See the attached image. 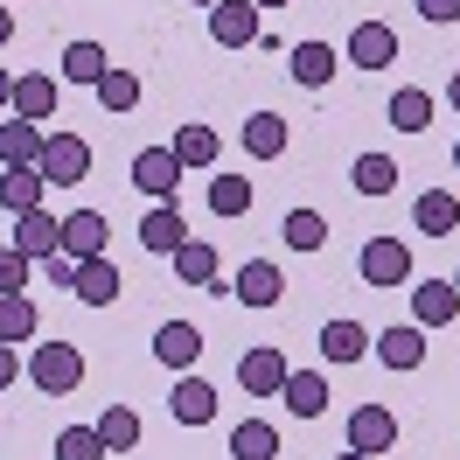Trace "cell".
I'll return each mask as SVG.
<instances>
[{
  "instance_id": "obj_1",
  "label": "cell",
  "mask_w": 460,
  "mask_h": 460,
  "mask_svg": "<svg viewBox=\"0 0 460 460\" xmlns=\"http://www.w3.org/2000/svg\"><path fill=\"white\" fill-rule=\"evenodd\" d=\"M29 384L42 391V398H70V391L84 384V349L77 342H42L29 356Z\"/></svg>"
},
{
  "instance_id": "obj_2",
  "label": "cell",
  "mask_w": 460,
  "mask_h": 460,
  "mask_svg": "<svg viewBox=\"0 0 460 460\" xmlns=\"http://www.w3.org/2000/svg\"><path fill=\"white\" fill-rule=\"evenodd\" d=\"M363 287H376V293H398V287H411L419 272H411V244L404 237H370L363 244Z\"/></svg>"
},
{
  "instance_id": "obj_3",
  "label": "cell",
  "mask_w": 460,
  "mask_h": 460,
  "mask_svg": "<svg viewBox=\"0 0 460 460\" xmlns=\"http://www.w3.org/2000/svg\"><path fill=\"white\" fill-rule=\"evenodd\" d=\"M35 168H42V181H49V189H77V181L91 174V140H84V133H49Z\"/></svg>"
},
{
  "instance_id": "obj_4",
  "label": "cell",
  "mask_w": 460,
  "mask_h": 460,
  "mask_svg": "<svg viewBox=\"0 0 460 460\" xmlns=\"http://www.w3.org/2000/svg\"><path fill=\"white\" fill-rule=\"evenodd\" d=\"M398 447V411H384V404H356L349 411V454H391Z\"/></svg>"
},
{
  "instance_id": "obj_5",
  "label": "cell",
  "mask_w": 460,
  "mask_h": 460,
  "mask_svg": "<svg viewBox=\"0 0 460 460\" xmlns=\"http://www.w3.org/2000/svg\"><path fill=\"white\" fill-rule=\"evenodd\" d=\"M342 57L356 63V70H391V63H398V29H391V22H356Z\"/></svg>"
},
{
  "instance_id": "obj_6",
  "label": "cell",
  "mask_w": 460,
  "mask_h": 460,
  "mask_svg": "<svg viewBox=\"0 0 460 460\" xmlns=\"http://www.w3.org/2000/svg\"><path fill=\"white\" fill-rule=\"evenodd\" d=\"M181 161H174V146H140L133 154V181H140L154 202H174V189H181Z\"/></svg>"
},
{
  "instance_id": "obj_7",
  "label": "cell",
  "mask_w": 460,
  "mask_h": 460,
  "mask_svg": "<svg viewBox=\"0 0 460 460\" xmlns=\"http://www.w3.org/2000/svg\"><path fill=\"white\" fill-rule=\"evenodd\" d=\"M209 42L252 49V42H259V7H252V0H217V7H209Z\"/></svg>"
},
{
  "instance_id": "obj_8",
  "label": "cell",
  "mask_w": 460,
  "mask_h": 460,
  "mask_svg": "<svg viewBox=\"0 0 460 460\" xmlns=\"http://www.w3.org/2000/svg\"><path fill=\"white\" fill-rule=\"evenodd\" d=\"M237 384H244L252 398H279V384H287V356H279L272 342L244 349V356H237Z\"/></svg>"
},
{
  "instance_id": "obj_9",
  "label": "cell",
  "mask_w": 460,
  "mask_h": 460,
  "mask_svg": "<svg viewBox=\"0 0 460 460\" xmlns=\"http://www.w3.org/2000/svg\"><path fill=\"white\" fill-rule=\"evenodd\" d=\"M140 244L154 252V259H174L181 244H189V224H181V202H154L140 217Z\"/></svg>"
},
{
  "instance_id": "obj_10",
  "label": "cell",
  "mask_w": 460,
  "mask_h": 460,
  "mask_svg": "<svg viewBox=\"0 0 460 460\" xmlns=\"http://www.w3.org/2000/svg\"><path fill=\"white\" fill-rule=\"evenodd\" d=\"M14 252L22 259H57L63 252V217H49V209H29V217H14Z\"/></svg>"
},
{
  "instance_id": "obj_11",
  "label": "cell",
  "mask_w": 460,
  "mask_h": 460,
  "mask_svg": "<svg viewBox=\"0 0 460 460\" xmlns=\"http://www.w3.org/2000/svg\"><path fill=\"white\" fill-rule=\"evenodd\" d=\"M237 146H244L252 161H279V154L293 146V126L279 112H252L244 126H237Z\"/></svg>"
},
{
  "instance_id": "obj_12",
  "label": "cell",
  "mask_w": 460,
  "mask_h": 460,
  "mask_svg": "<svg viewBox=\"0 0 460 460\" xmlns=\"http://www.w3.org/2000/svg\"><path fill=\"white\" fill-rule=\"evenodd\" d=\"M454 314H460L454 279H411V321H419V328H447Z\"/></svg>"
},
{
  "instance_id": "obj_13",
  "label": "cell",
  "mask_w": 460,
  "mask_h": 460,
  "mask_svg": "<svg viewBox=\"0 0 460 460\" xmlns=\"http://www.w3.org/2000/svg\"><path fill=\"white\" fill-rule=\"evenodd\" d=\"M279 293H287V279H279L272 259L237 265V279H230V300H244V307H279Z\"/></svg>"
},
{
  "instance_id": "obj_14",
  "label": "cell",
  "mask_w": 460,
  "mask_h": 460,
  "mask_svg": "<svg viewBox=\"0 0 460 460\" xmlns=\"http://www.w3.org/2000/svg\"><path fill=\"white\" fill-rule=\"evenodd\" d=\"M370 349H376V363H384V370H419V363H426V328H419V321L384 328Z\"/></svg>"
},
{
  "instance_id": "obj_15",
  "label": "cell",
  "mask_w": 460,
  "mask_h": 460,
  "mask_svg": "<svg viewBox=\"0 0 460 460\" xmlns=\"http://www.w3.org/2000/svg\"><path fill=\"white\" fill-rule=\"evenodd\" d=\"M7 112L14 119H57V77H42V70H29V77H14V91H7Z\"/></svg>"
},
{
  "instance_id": "obj_16",
  "label": "cell",
  "mask_w": 460,
  "mask_h": 460,
  "mask_svg": "<svg viewBox=\"0 0 460 460\" xmlns=\"http://www.w3.org/2000/svg\"><path fill=\"white\" fill-rule=\"evenodd\" d=\"M287 70H293V84L321 91V84H335V70H342V57H335L328 42H293V49H287Z\"/></svg>"
},
{
  "instance_id": "obj_17",
  "label": "cell",
  "mask_w": 460,
  "mask_h": 460,
  "mask_svg": "<svg viewBox=\"0 0 460 460\" xmlns=\"http://www.w3.org/2000/svg\"><path fill=\"white\" fill-rule=\"evenodd\" d=\"M42 140H49V133H42V126H35V119H0V161H7V168H35V161H42Z\"/></svg>"
},
{
  "instance_id": "obj_18",
  "label": "cell",
  "mask_w": 460,
  "mask_h": 460,
  "mask_svg": "<svg viewBox=\"0 0 460 460\" xmlns=\"http://www.w3.org/2000/svg\"><path fill=\"white\" fill-rule=\"evenodd\" d=\"M63 252L77 265L105 259V217H98V209H70V217H63Z\"/></svg>"
},
{
  "instance_id": "obj_19",
  "label": "cell",
  "mask_w": 460,
  "mask_h": 460,
  "mask_svg": "<svg viewBox=\"0 0 460 460\" xmlns=\"http://www.w3.org/2000/svg\"><path fill=\"white\" fill-rule=\"evenodd\" d=\"M411 224L426 230V237H454L460 230V196L454 189H426V196L411 202Z\"/></svg>"
},
{
  "instance_id": "obj_20",
  "label": "cell",
  "mask_w": 460,
  "mask_h": 460,
  "mask_svg": "<svg viewBox=\"0 0 460 460\" xmlns=\"http://www.w3.org/2000/svg\"><path fill=\"white\" fill-rule=\"evenodd\" d=\"M279 398H287L293 419H321V411H328V376H321V370H287Z\"/></svg>"
},
{
  "instance_id": "obj_21",
  "label": "cell",
  "mask_w": 460,
  "mask_h": 460,
  "mask_svg": "<svg viewBox=\"0 0 460 460\" xmlns=\"http://www.w3.org/2000/svg\"><path fill=\"white\" fill-rule=\"evenodd\" d=\"M42 196H49L42 168H7V174H0V209H7V217H29V209H42Z\"/></svg>"
},
{
  "instance_id": "obj_22",
  "label": "cell",
  "mask_w": 460,
  "mask_h": 460,
  "mask_svg": "<svg viewBox=\"0 0 460 460\" xmlns=\"http://www.w3.org/2000/svg\"><path fill=\"white\" fill-rule=\"evenodd\" d=\"M168 411H174V426H209V419H217V391H209L202 376H189V370H181V384H174Z\"/></svg>"
},
{
  "instance_id": "obj_23",
  "label": "cell",
  "mask_w": 460,
  "mask_h": 460,
  "mask_svg": "<svg viewBox=\"0 0 460 460\" xmlns=\"http://www.w3.org/2000/svg\"><path fill=\"white\" fill-rule=\"evenodd\" d=\"M154 356H161L168 370H196V356H202V328H189V321H161V335H154Z\"/></svg>"
},
{
  "instance_id": "obj_24",
  "label": "cell",
  "mask_w": 460,
  "mask_h": 460,
  "mask_svg": "<svg viewBox=\"0 0 460 460\" xmlns=\"http://www.w3.org/2000/svg\"><path fill=\"white\" fill-rule=\"evenodd\" d=\"M119 287H126V279H119V265H112V259H84V265H77V287H70V293H77L84 307H112Z\"/></svg>"
},
{
  "instance_id": "obj_25",
  "label": "cell",
  "mask_w": 460,
  "mask_h": 460,
  "mask_svg": "<svg viewBox=\"0 0 460 460\" xmlns=\"http://www.w3.org/2000/svg\"><path fill=\"white\" fill-rule=\"evenodd\" d=\"M321 356H328V363H363V356H370V328H363V321H328V328H321Z\"/></svg>"
},
{
  "instance_id": "obj_26",
  "label": "cell",
  "mask_w": 460,
  "mask_h": 460,
  "mask_svg": "<svg viewBox=\"0 0 460 460\" xmlns=\"http://www.w3.org/2000/svg\"><path fill=\"white\" fill-rule=\"evenodd\" d=\"M230 460H279L272 419H237V426H230Z\"/></svg>"
},
{
  "instance_id": "obj_27",
  "label": "cell",
  "mask_w": 460,
  "mask_h": 460,
  "mask_svg": "<svg viewBox=\"0 0 460 460\" xmlns=\"http://www.w3.org/2000/svg\"><path fill=\"white\" fill-rule=\"evenodd\" d=\"M91 426L105 439V454H133V447H140V411H133V404H105Z\"/></svg>"
},
{
  "instance_id": "obj_28",
  "label": "cell",
  "mask_w": 460,
  "mask_h": 460,
  "mask_svg": "<svg viewBox=\"0 0 460 460\" xmlns=\"http://www.w3.org/2000/svg\"><path fill=\"white\" fill-rule=\"evenodd\" d=\"M217 154H224V140H217V126H202V119H189V126L174 133V161H181V168H217Z\"/></svg>"
},
{
  "instance_id": "obj_29",
  "label": "cell",
  "mask_w": 460,
  "mask_h": 460,
  "mask_svg": "<svg viewBox=\"0 0 460 460\" xmlns=\"http://www.w3.org/2000/svg\"><path fill=\"white\" fill-rule=\"evenodd\" d=\"M35 328H42V314L29 293H0V342H35Z\"/></svg>"
},
{
  "instance_id": "obj_30",
  "label": "cell",
  "mask_w": 460,
  "mask_h": 460,
  "mask_svg": "<svg viewBox=\"0 0 460 460\" xmlns=\"http://www.w3.org/2000/svg\"><path fill=\"white\" fill-rule=\"evenodd\" d=\"M391 126H398V133H426V126H432V91L398 84V91H391Z\"/></svg>"
},
{
  "instance_id": "obj_31",
  "label": "cell",
  "mask_w": 460,
  "mask_h": 460,
  "mask_svg": "<svg viewBox=\"0 0 460 460\" xmlns=\"http://www.w3.org/2000/svg\"><path fill=\"white\" fill-rule=\"evenodd\" d=\"M349 181H356V196H391V189H398V161H391V154H356Z\"/></svg>"
},
{
  "instance_id": "obj_32",
  "label": "cell",
  "mask_w": 460,
  "mask_h": 460,
  "mask_svg": "<svg viewBox=\"0 0 460 460\" xmlns=\"http://www.w3.org/2000/svg\"><path fill=\"white\" fill-rule=\"evenodd\" d=\"M174 272H181V287H209V293H217V244L189 237V244L174 252Z\"/></svg>"
},
{
  "instance_id": "obj_33",
  "label": "cell",
  "mask_w": 460,
  "mask_h": 460,
  "mask_svg": "<svg viewBox=\"0 0 460 460\" xmlns=\"http://www.w3.org/2000/svg\"><path fill=\"white\" fill-rule=\"evenodd\" d=\"M105 70H112V57H105L98 42H70V49H63V84H98Z\"/></svg>"
},
{
  "instance_id": "obj_34",
  "label": "cell",
  "mask_w": 460,
  "mask_h": 460,
  "mask_svg": "<svg viewBox=\"0 0 460 460\" xmlns=\"http://www.w3.org/2000/svg\"><path fill=\"white\" fill-rule=\"evenodd\" d=\"M91 91H98V105H105L112 119H126L133 105H140V77H133V70H105Z\"/></svg>"
},
{
  "instance_id": "obj_35",
  "label": "cell",
  "mask_w": 460,
  "mask_h": 460,
  "mask_svg": "<svg viewBox=\"0 0 460 460\" xmlns=\"http://www.w3.org/2000/svg\"><path fill=\"white\" fill-rule=\"evenodd\" d=\"M279 237H287L293 252H321V244H328V217H321V209H287Z\"/></svg>"
},
{
  "instance_id": "obj_36",
  "label": "cell",
  "mask_w": 460,
  "mask_h": 460,
  "mask_svg": "<svg viewBox=\"0 0 460 460\" xmlns=\"http://www.w3.org/2000/svg\"><path fill=\"white\" fill-rule=\"evenodd\" d=\"M209 209H217V217H244V209H252V174H217V181H209Z\"/></svg>"
},
{
  "instance_id": "obj_37",
  "label": "cell",
  "mask_w": 460,
  "mask_h": 460,
  "mask_svg": "<svg viewBox=\"0 0 460 460\" xmlns=\"http://www.w3.org/2000/svg\"><path fill=\"white\" fill-rule=\"evenodd\" d=\"M57 460H105L98 426H63V432H57Z\"/></svg>"
},
{
  "instance_id": "obj_38",
  "label": "cell",
  "mask_w": 460,
  "mask_h": 460,
  "mask_svg": "<svg viewBox=\"0 0 460 460\" xmlns=\"http://www.w3.org/2000/svg\"><path fill=\"white\" fill-rule=\"evenodd\" d=\"M29 265L35 259H22L14 244H0V293H22V287H29Z\"/></svg>"
},
{
  "instance_id": "obj_39",
  "label": "cell",
  "mask_w": 460,
  "mask_h": 460,
  "mask_svg": "<svg viewBox=\"0 0 460 460\" xmlns=\"http://www.w3.org/2000/svg\"><path fill=\"white\" fill-rule=\"evenodd\" d=\"M42 279H49V287H77V259H70V252L42 259Z\"/></svg>"
},
{
  "instance_id": "obj_40",
  "label": "cell",
  "mask_w": 460,
  "mask_h": 460,
  "mask_svg": "<svg viewBox=\"0 0 460 460\" xmlns=\"http://www.w3.org/2000/svg\"><path fill=\"white\" fill-rule=\"evenodd\" d=\"M419 14H426L432 29H447V22H460V0H419Z\"/></svg>"
},
{
  "instance_id": "obj_41",
  "label": "cell",
  "mask_w": 460,
  "mask_h": 460,
  "mask_svg": "<svg viewBox=\"0 0 460 460\" xmlns=\"http://www.w3.org/2000/svg\"><path fill=\"white\" fill-rule=\"evenodd\" d=\"M22 384V356H14V342H0V391H14Z\"/></svg>"
},
{
  "instance_id": "obj_42",
  "label": "cell",
  "mask_w": 460,
  "mask_h": 460,
  "mask_svg": "<svg viewBox=\"0 0 460 460\" xmlns=\"http://www.w3.org/2000/svg\"><path fill=\"white\" fill-rule=\"evenodd\" d=\"M14 42V7H0V49Z\"/></svg>"
},
{
  "instance_id": "obj_43",
  "label": "cell",
  "mask_w": 460,
  "mask_h": 460,
  "mask_svg": "<svg viewBox=\"0 0 460 460\" xmlns=\"http://www.w3.org/2000/svg\"><path fill=\"white\" fill-rule=\"evenodd\" d=\"M7 91H14V77H7V70H0V112H7Z\"/></svg>"
},
{
  "instance_id": "obj_44",
  "label": "cell",
  "mask_w": 460,
  "mask_h": 460,
  "mask_svg": "<svg viewBox=\"0 0 460 460\" xmlns=\"http://www.w3.org/2000/svg\"><path fill=\"white\" fill-rule=\"evenodd\" d=\"M447 98H454V112H460V70H454V84H447Z\"/></svg>"
},
{
  "instance_id": "obj_45",
  "label": "cell",
  "mask_w": 460,
  "mask_h": 460,
  "mask_svg": "<svg viewBox=\"0 0 460 460\" xmlns=\"http://www.w3.org/2000/svg\"><path fill=\"white\" fill-rule=\"evenodd\" d=\"M252 7H293V0H252Z\"/></svg>"
},
{
  "instance_id": "obj_46",
  "label": "cell",
  "mask_w": 460,
  "mask_h": 460,
  "mask_svg": "<svg viewBox=\"0 0 460 460\" xmlns=\"http://www.w3.org/2000/svg\"><path fill=\"white\" fill-rule=\"evenodd\" d=\"M335 460H370V454H349V447H342V454H335Z\"/></svg>"
},
{
  "instance_id": "obj_47",
  "label": "cell",
  "mask_w": 460,
  "mask_h": 460,
  "mask_svg": "<svg viewBox=\"0 0 460 460\" xmlns=\"http://www.w3.org/2000/svg\"><path fill=\"white\" fill-rule=\"evenodd\" d=\"M454 174H460V140H454Z\"/></svg>"
},
{
  "instance_id": "obj_48",
  "label": "cell",
  "mask_w": 460,
  "mask_h": 460,
  "mask_svg": "<svg viewBox=\"0 0 460 460\" xmlns=\"http://www.w3.org/2000/svg\"><path fill=\"white\" fill-rule=\"evenodd\" d=\"M454 287H460V272H454Z\"/></svg>"
},
{
  "instance_id": "obj_49",
  "label": "cell",
  "mask_w": 460,
  "mask_h": 460,
  "mask_svg": "<svg viewBox=\"0 0 460 460\" xmlns=\"http://www.w3.org/2000/svg\"><path fill=\"white\" fill-rule=\"evenodd\" d=\"M0 7H7V0H0Z\"/></svg>"
}]
</instances>
